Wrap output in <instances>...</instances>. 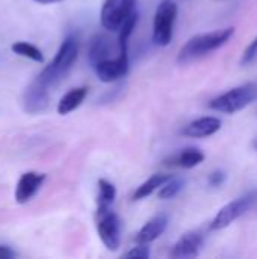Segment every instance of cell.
I'll use <instances>...</instances> for the list:
<instances>
[{
  "label": "cell",
  "mask_w": 257,
  "mask_h": 259,
  "mask_svg": "<svg viewBox=\"0 0 257 259\" xmlns=\"http://www.w3.org/2000/svg\"><path fill=\"white\" fill-rule=\"evenodd\" d=\"M171 175H164V173H156L151 175L145 182H142L133 193V200H142L148 196H151L156 190H159L168 179H171Z\"/></svg>",
  "instance_id": "cell-17"
},
{
  "label": "cell",
  "mask_w": 257,
  "mask_h": 259,
  "mask_svg": "<svg viewBox=\"0 0 257 259\" xmlns=\"http://www.w3.org/2000/svg\"><path fill=\"white\" fill-rule=\"evenodd\" d=\"M111 53H112V42H111L109 36L105 35V33H95L91 38L89 47H88V59H89V64L92 67H95L98 62L114 58Z\"/></svg>",
  "instance_id": "cell-14"
},
{
  "label": "cell",
  "mask_w": 257,
  "mask_h": 259,
  "mask_svg": "<svg viewBox=\"0 0 257 259\" xmlns=\"http://www.w3.org/2000/svg\"><path fill=\"white\" fill-rule=\"evenodd\" d=\"M253 146H254V149H256V150H257V140H256V141H254V144H253Z\"/></svg>",
  "instance_id": "cell-26"
},
{
  "label": "cell",
  "mask_w": 257,
  "mask_h": 259,
  "mask_svg": "<svg viewBox=\"0 0 257 259\" xmlns=\"http://www.w3.org/2000/svg\"><path fill=\"white\" fill-rule=\"evenodd\" d=\"M226 173L224 171H221V170H215V171H212L211 175H209V178H208V182H209V185L211 187H214V188H218V187H221L224 182H226Z\"/></svg>",
  "instance_id": "cell-23"
},
{
  "label": "cell",
  "mask_w": 257,
  "mask_h": 259,
  "mask_svg": "<svg viewBox=\"0 0 257 259\" xmlns=\"http://www.w3.org/2000/svg\"><path fill=\"white\" fill-rule=\"evenodd\" d=\"M168 226V215L167 214H158L153 219H150L138 232L136 235V241L142 243V244H150L153 241H156L165 231Z\"/></svg>",
  "instance_id": "cell-13"
},
{
  "label": "cell",
  "mask_w": 257,
  "mask_h": 259,
  "mask_svg": "<svg viewBox=\"0 0 257 259\" xmlns=\"http://www.w3.org/2000/svg\"><path fill=\"white\" fill-rule=\"evenodd\" d=\"M221 129V120L217 117H200L191 123H188L182 134L189 138H206L217 134Z\"/></svg>",
  "instance_id": "cell-12"
},
{
  "label": "cell",
  "mask_w": 257,
  "mask_h": 259,
  "mask_svg": "<svg viewBox=\"0 0 257 259\" xmlns=\"http://www.w3.org/2000/svg\"><path fill=\"white\" fill-rule=\"evenodd\" d=\"M126 258H132V259H147L150 258V249H148V244H142L139 243L138 246L132 247L129 252L124 253Z\"/></svg>",
  "instance_id": "cell-21"
},
{
  "label": "cell",
  "mask_w": 257,
  "mask_h": 259,
  "mask_svg": "<svg viewBox=\"0 0 257 259\" xmlns=\"http://www.w3.org/2000/svg\"><path fill=\"white\" fill-rule=\"evenodd\" d=\"M203 243H204V237L200 231H189L176 241L171 250V256L173 258L197 256L203 247Z\"/></svg>",
  "instance_id": "cell-10"
},
{
  "label": "cell",
  "mask_w": 257,
  "mask_h": 259,
  "mask_svg": "<svg viewBox=\"0 0 257 259\" xmlns=\"http://www.w3.org/2000/svg\"><path fill=\"white\" fill-rule=\"evenodd\" d=\"M98 197H97V206H111L117 197V190L112 182L106 179H98Z\"/></svg>",
  "instance_id": "cell-19"
},
{
  "label": "cell",
  "mask_w": 257,
  "mask_h": 259,
  "mask_svg": "<svg viewBox=\"0 0 257 259\" xmlns=\"http://www.w3.org/2000/svg\"><path fill=\"white\" fill-rule=\"evenodd\" d=\"M17 258V253L8 247V246H0V259H14Z\"/></svg>",
  "instance_id": "cell-24"
},
{
  "label": "cell",
  "mask_w": 257,
  "mask_h": 259,
  "mask_svg": "<svg viewBox=\"0 0 257 259\" xmlns=\"http://www.w3.org/2000/svg\"><path fill=\"white\" fill-rule=\"evenodd\" d=\"M256 200L257 191H251V193L244 194L242 197H238L233 202H229L217 212V215L214 217V220L211 223V229L221 231V229L229 228L232 223H235L238 219H241L244 214H247L250 211V208L256 203Z\"/></svg>",
  "instance_id": "cell-7"
},
{
  "label": "cell",
  "mask_w": 257,
  "mask_h": 259,
  "mask_svg": "<svg viewBox=\"0 0 257 259\" xmlns=\"http://www.w3.org/2000/svg\"><path fill=\"white\" fill-rule=\"evenodd\" d=\"M11 49H12L14 53L20 55V56H24V58L32 59V61H35V62H44V55H42V52H41L36 46H33V44H30V42L17 41V42H14V44L11 46Z\"/></svg>",
  "instance_id": "cell-18"
},
{
  "label": "cell",
  "mask_w": 257,
  "mask_h": 259,
  "mask_svg": "<svg viewBox=\"0 0 257 259\" xmlns=\"http://www.w3.org/2000/svg\"><path fill=\"white\" fill-rule=\"evenodd\" d=\"M50 105L48 87L42 85L39 80H33L23 94V109L27 114L44 112Z\"/></svg>",
  "instance_id": "cell-9"
},
{
  "label": "cell",
  "mask_w": 257,
  "mask_h": 259,
  "mask_svg": "<svg viewBox=\"0 0 257 259\" xmlns=\"http://www.w3.org/2000/svg\"><path fill=\"white\" fill-rule=\"evenodd\" d=\"M92 68L101 82L105 83L117 82L118 79L124 77L129 71V55H123L118 52L117 56L101 61Z\"/></svg>",
  "instance_id": "cell-8"
},
{
  "label": "cell",
  "mask_w": 257,
  "mask_h": 259,
  "mask_svg": "<svg viewBox=\"0 0 257 259\" xmlns=\"http://www.w3.org/2000/svg\"><path fill=\"white\" fill-rule=\"evenodd\" d=\"M45 181V175L44 173H38V171H27L24 173L15 187V202L23 205L27 203L41 188L42 182Z\"/></svg>",
  "instance_id": "cell-11"
},
{
  "label": "cell",
  "mask_w": 257,
  "mask_h": 259,
  "mask_svg": "<svg viewBox=\"0 0 257 259\" xmlns=\"http://www.w3.org/2000/svg\"><path fill=\"white\" fill-rule=\"evenodd\" d=\"M217 2H226V0H217Z\"/></svg>",
  "instance_id": "cell-27"
},
{
  "label": "cell",
  "mask_w": 257,
  "mask_h": 259,
  "mask_svg": "<svg viewBox=\"0 0 257 259\" xmlns=\"http://www.w3.org/2000/svg\"><path fill=\"white\" fill-rule=\"evenodd\" d=\"M185 187V181L180 178H171L168 179L161 188H159V199L161 200H170L174 199Z\"/></svg>",
  "instance_id": "cell-20"
},
{
  "label": "cell",
  "mask_w": 257,
  "mask_h": 259,
  "mask_svg": "<svg viewBox=\"0 0 257 259\" xmlns=\"http://www.w3.org/2000/svg\"><path fill=\"white\" fill-rule=\"evenodd\" d=\"M235 27H224L217 29L212 32H204L191 36L179 50L177 53V62L180 65L191 64L194 61H198L204 58L206 55H211L212 52L218 50L224 44L229 42V39L233 36Z\"/></svg>",
  "instance_id": "cell-1"
},
{
  "label": "cell",
  "mask_w": 257,
  "mask_h": 259,
  "mask_svg": "<svg viewBox=\"0 0 257 259\" xmlns=\"http://www.w3.org/2000/svg\"><path fill=\"white\" fill-rule=\"evenodd\" d=\"M138 0H105L100 11V23L105 29L115 32L136 12Z\"/></svg>",
  "instance_id": "cell-6"
},
{
  "label": "cell",
  "mask_w": 257,
  "mask_h": 259,
  "mask_svg": "<svg viewBox=\"0 0 257 259\" xmlns=\"http://www.w3.org/2000/svg\"><path fill=\"white\" fill-rule=\"evenodd\" d=\"M41 5H50V3H58V2H62V0H35Z\"/></svg>",
  "instance_id": "cell-25"
},
{
  "label": "cell",
  "mask_w": 257,
  "mask_h": 259,
  "mask_svg": "<svg viewBox=\"0 0 257 259\" xmlns=\"http://www.w3.org/2000/svg\"><path fill=\"white\" fill-rule=\"evenodd\" d=\"M79 56V41L74 35H68L59 46L55 58L39 71L36 80L45 87H53L59 83L65 74L71 70Z\"/></svg>",
  "instance_id": "cell-2"
},
{
  "label": "cell",
  "mask_w": 257,
  "mask_h": 259,
  "mask_svg": "<svg viewBox=\"0 0 257 259\" xmlns=\"http://www.w3.org/2000/svg\"><path fill=\"white\" fill-rule=\"evenodd\" d=\"M256 100L257 83L248 82V83L235 87V88L226 91L224 94L212 99L209 102V108L217 112H223V114H236V112L245 109L247 106H250L251 103H254Z\"/></svg>",
  "instance_id": "cell-3"
},
{
  "label": "cell",
  "mask_w": 257,
  "mask_h": 259,
  "mask_svg": "<svg viewBox=\"0 0 257 259\" xmlns=\"http://www.w3.org/2000/svg\"><path fill=\"white\" fill-rule=\"evenodd\" d=\"M97 234L108 250H118L121 244V222L111 206H97Z\"/></svg>",
  "instance_id": "cell-5"
},
{
  "label": "cell",
  "mask_w": 257,
  "mask_h": 259,
  "mask_svg": "<svg viewBox=\"0 0 257 259\" xmlns=\"http://www.w3.org/2000/svg\"><path fill=\"white\" fill-rule=\"evenodd\" d=\"M86 94H88L86 87H77V88H73L68 93H65L58 103V114L67 115V114L73 112L74 109H77L86 99Z\"/></svg>",
  "instance_id": "cell-16"
},
{
  "label": "cell",
  "mask_w": 257,
  "mask_h": 259,
  "mask_svg": "<svg viewBox=\"0 0 257 259\" xmlns=\"http://www.w3.org/2000/svg\"><path fill=\"white\" fill-rule=\"evenodd\" d=\"M257 58V36L247 46V49L242 52L241 56V65H248Z\"/></svg>",
  "instance_id": "cell-22"
},
{
  "label": "cell",
  "mask_w": 257,
  "mask_h": 259,
  "mask_svg": "<svg viewBox=\"0 0 257 259\" xmlns=\"http://www.w3.org/2000/svg\"><path fill=\"white\" fill-rule=\"evenodd\" d=\"M204 161V153L198 149H185L179 153H176L174 156H171L170 159L165 161V165H171V167H180V168H194L197 165H200Z\"/></svg>",
  "instance_id": "cell-15"
},
{
  "label": "cell",
  "mask_w": 257,
  "mask_h": 259,
  "mask_svg": "<svg viewBox=\"0 0 257 259\" xmlns=\"http://www.w3.org/2000/svg\"><path fill=\"white\" fill-rule=\"evenodd\" d=\"M177 3L173 0H162L156 8L153 18V41L156 46L167 47L174 35V24L177 20Z\"/></svg>",
  "instance_id": "cell-4"
}]
</instances>
